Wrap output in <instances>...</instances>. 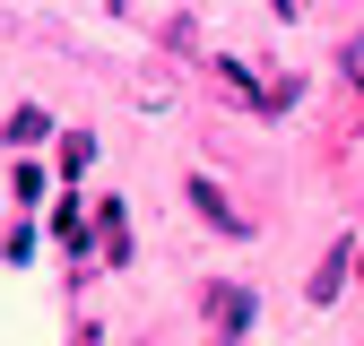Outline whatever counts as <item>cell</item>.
I'll return each mask as SVG.
<instances>
[{
	"label": "cell",
	"mask_w": 364,
	"mask_h": 346,
	"mask_svg": "<svg viewBox=\"0 0 364 346\" xmlns=\"http://www.w3.org/2000/svg\"><path fill=\"white\" fill-rule=\"evenodd\" d=\"M200 312H208L225 337H235V329H252V320H260V294H252V286H225V277H208V286H200Z\"/></svg>",
	"instance_id": "obj_1"
},
{
	"label": "cell",
	"mask_w": 364,
	"mask_h": 346,
	"mask_svg": "<svg viewBox=\"0 0 364 346\" xmlns=\"http://www.w3.org/2000/svg\"><path fill=\"white\" fill-rule=\"evenodd\" d=\"M182 191H191V208L208 216V225H217L225 242H243V234H252V225H243V208H235V199H225V191L208 182V173H191V182H182Z\"/></svg>",
	"instance_id": "obj_2"
},
{
	"label": "cell",
	"mask_w": 364,
	"mask_h": 346,
	"mask_svg": "<svg viewBox=\"0 0 364 346\" xmlns=\"http://www.w3.org/2000/svg\"><path fill=\"white\" fill-rule=\"evenodd\" d=\"M347 269H355V251H347V242H330V260L312 269V303H330V294L347 286Z\"/></svg>",
	"instance_id": "obj_3"
},
{
	"label": "cell",
	"mask_w": 364,
	"mask_h": 346,
	"mask_svg": "<svg viewBox=\"0 0 364 346\" xmlns=\"http://www.w3.org/2000/svg\"><path fill=\"white\" fill-rule=\"evenodd\" d=\"M43 130H53V113H43V104H18V113H9V147L43 139Z\"/></svg>",
	"instance_id": "obj_4"
},
{
	"label": "cell",
	"mask_w": 364,
	"mask_h": 346,
	"mask_svg": "<svg viewBox=\"0 0 364 346\" xmlns=\"http://www.w3.org/2000/svg\"><path fill=\"white\" fill-rule=\"evenodd\" d=\"M96 234H105V260H130V242H122V199H105V216H96Z\"/></svg>",
	"instance_id": "obj_5"
},
{
	"label": "cell",
	"mask_w": 364,
	"mask_h": 346,
	"mask_svg": "<svg viewBox=\"0 0 364 346\" xmlns=\"http://www.w3.org/2000/svg\"><path fill=\"white\" fill-rule=\"evenodd\" d=\"M87 164H96V139H87V130H70V139H61V173H87Z\"/></svg>",
	"instance_id": "obj_6"
},
{
	"label": "cell",
	"mask_w": 364,
	"mask_h": 346,
	"mask_svg": "<svg viewBox=\"0 0 364 346\" xmlns=\"http://www.w3.org/2000/svg\"><path fill=\"white\" fill-rule=\"evenodd\" d=\"M9 191H18V208H35V199H43V164H18V173H9Z\"/></svg>",
	"instance_id": "obj_7"
}]
</instances>
